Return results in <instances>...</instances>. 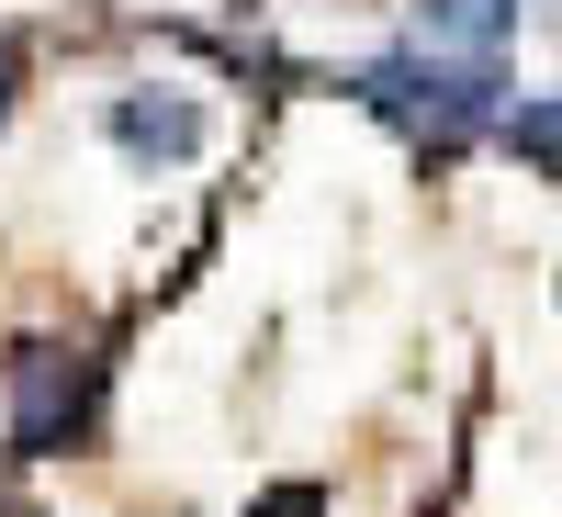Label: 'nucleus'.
<instances>
[{
	"label": "nucleus",
	"mask_w": 562,
	"mask_h": 517,
	"mask_svg": "<svg viewBox=\"0 0 562 517\" xmlns=\"http://www.w3.org/2000/svg\"><path fill=\"white\" fill-rule=\"evenodd\" d=\"M349 90L371 113H383L394 135H416V147H473V135H495V113H506V57H439V45H383V57H360L349 68Z\"/></svg>",
	"instance_id": "nucleus-1"
},
{
	"label": "nucleus",
	"mask_w": 562,
	"mask_h": 517,
	"mask_svg": "<svg viewBox=\"0 0 562 517\" xmlns=\"http://www.w3.org/2000/svg\"><path fill=\"white\" fill-rule=\"evenodd\" d=\"M90 416H102V360L68 349V338H23L0 360V439L23 461H68L90 439Z\"/></svg>",
	"instance_id": "nucleus-2"
},
{
	"label": "nucleus",
	"mask_w": 562,
	"mask_h": 517,
	"mask_svg": "<svg viewBox=\"0 0 562 517\" xmlns=\"http://www.w3.org/2000/svg\"><path fill=\"white\" fill-rule=\"evenodd\" d=\"M102 147L124 158V169H192L203 147H214V113H203V90H180V79H124V90H102Z\"/></svg>",
	"instance_id": "nucleus-3"
},
{
	"label": "nucleus",
	"mask_w": 562,
	"mask_h": 517,
	"mask_svg": "<svg viewBox=\"0 0 562 517\" xmlns=\"http://www.w3.org/2000/svg\"><path fill=\"white\" fill-rule=\"evenodd\" d=\"M495 147L529 158L540 180H562V90H540V102H506V113H495Z\"/></svg>",
	"instance_id": "nucleus-4"
},
{
	"label": "nucleus",
	"mask_w": 562,
	"mask_h": 517,
	"mask_svg": "<svg viewBox=\"0 0 562 517\" xmlns=\"http://www.w3.org/2000/svg\"><path fill=\"white\" fill-rule=\"evenodd\" d=\"M12 113H23V34L0 23V135H12Z\"/></svg>",
	"instance_id": "nucleus-5"
},
{
	"label": "nucleus",
	"mask_w": 562,
	"mask_h": 517,
	"mask_svg": "<svg viewBox=\"0 0 562 517\" xmlns=\"http://www.w3.org/2000/svg\"><path fill=\"white\" fill-rule=\"evenodd\" d=\"M248 517H326V484H270Z\"/></svg>",
	"instance_id": "nucleus-6"
},
{
	"label": "nucleus",
	"mask_w": 562,
	"mask_h": 517,
	"mask_svg": "<svg viewBox=\"0 0 562 517\" xmlns=\"http://www.w3.org/2000/svg\"><path fill=\"white\" fill-rule=\"evenodd\" d=\"M495 12H518V23H529V0H495Z\"/></svg>",
	"instance_id": "nucleus-7"
}]
</instances>
